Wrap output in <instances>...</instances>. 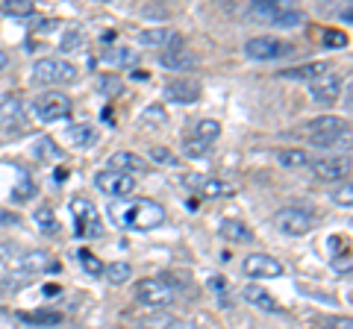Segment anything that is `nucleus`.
<instances>
[{"instance_id":"50","label":"nucleus","mask_w":353,"mask_h":329,"mask_svg":"<svg viewBox=\"0 0 353 329\" xmlns=\"http://www.w3.org/2000/svg\"><path fill=\"white\" fill-rule=\"evenodd\" d=\"M6 65H9V56H6V50H0V71H3Z\"/></svg>"},{"instance_id":"49","label":"nucleus","mask_w":353,"mask_h":329,"mask_svg":"<svg viewBox=\"0 0 353 329\" xmlns=\"http://www.w3.org/2000/svg\"><path fill=\"white\" fill-rule=\"evenodd\" d=\"M168 329H194V323H185V321H171Z\"/></svg>"},{"instance_id":"32","label":"nucleus","mask_w":353,"mask_h":329,"mask_svg":"<svg viewBox=\"0 0 353 329\" xmlns=\"http://www.w3.org/2000/svg\"><path fill=\"white\" fill-rule=\"evenodd\" d=\"M324 47H330V50L347 47V36L341 30H324Z\"/></svg>"},{"instance_id":"9","label":"nucleus","mask_w":353,"mask_h":329,"mask_svg":"<svg viewBox=\"0 0 353 329\" xmlns=\"http://www.w3.org/2000/svg\"><path fill=\"white\" fill-rule=\"evenodd\" d=\"M241 270H245V277L250 279H277L285 273L283 268V262H277L274 256L268 253H250L241 259Z\"/></svg>"},{"instance_id":"29","label":"nucleus","mask_w":353,"mask_h":329,"mask_svg":"<svg viewBox=\"0 0 353 329\" xmlns=\"http://www.w3.org/2000/svg\"><path fill=\"white\" fill-rule=\"evenodd\" d=\"M77 259H80L83 270H85V273H92V277H101V273H103V262L97 259V256L92 253V250L80 247V250H77Z\"/></svg>"},{"instance_id":"19","label":"nucleus","mask_w":353,"mask_h":329,"mask_svg":"<svg viewBox=\"0 0 353 329\" xmlns=\"http://www.w3.org/2000/svg\"><path fill=\"white\" fill-rule=\"evenodd\" d=\"M221 235H224L227 241H233V244H250L253 241V229L248 224L236 221V217H227V221H221Z\"/></svg>"},{"instance_id":"15","label":"nucleus","mask_w":353,"mask_h":329,"mask_svg":"<svg viewBox=\"0 0 353 329\" xmlns=\"http://www.w3.org/2000/svg\"><path fill=\"white\" fill-rule=\"evenodd\" d=\"M159 65L168 68L174 74H185V71H194L197 68V56L185 47H174V50H162L159 53Z\"/></svg>"},{"instance_id":"42","label":"nucleus","mask_w":353,"mask_h":329,"mask_svg":"<svg viewBox=\"0 0 353 329\" xmlns=\"http://www.w3.org/2000/svg\"><path fill=\"white\" fill-rule=\"evenodd\" d=\"M21 224V217L15 212H6V209H0V226H18Z\"/></svg>"},{"instance_id":"8","label":"nucleus","mask_w":353,"mask_h":329,"mask_svg":"<svg viewBox=\"0 0 353 329\" xmlns=\"http://www.w3.org/2000/svg\"><path fill=\"white\" fill-rule=\"evenodd\" d=\"M94 189L106 197L124 200V197H132V191H136V177L132 173H121V171H101L94 177Z\"/></svg>"},{"instance_id":"11","label":"nucleus","mask_w":353,"mask_h":329,"mask_svg":"<svg viewBox=\"0 0 353 329\" xmlns=\"http://www.w3.org/2000/svg\"><path fill=\"white\" fill-rule=\"evenodd\" d=\"M309 92H312V100L315 103H336L339 100V92H341V74L324 71L321 76H315V80L309 83Z\"/></svg>"},{"instance_id":"21","label":"nucleus","mask_w":353,"mask_h":329,"mask_svg":"<svg viewBox=\"0 0 353 329\" xmlns=\"http://www.w3.org/2000/svg\"><path fill=\"white\" fill-rule=\"evenodd\" d=\"M324 71H330L327 62H306V65H294V68L280 71V76H283V80H309V83H312L315 76H321Z\"/></svg>"},{"instance_id":"22","label":"nucleus","mask_w":353,"mask_h":329,"mask_svg":"<svg viewBox=\"0 0 353 329\" xmlns=\"http://www.w3.org/2000/svg\"><path fill=\"white\" fill-rule=\"evenodd\" d=\"M277 162L283 168L297 171V168H309V164H312V156L301 147H285V150H277Z\"/></svg>"},{"instance_id":"33","label":"nucleus","mask_w":353,"mask_h":329,"mask_svg":"<svg viewBox=\"0 0 353 329\" xmlns=\"http://www.w3.org/2000/svg\"><path fill=\"white\" fill-rule=\"evenodd\" d=\"M183 153L189 159H201V156L209 153V145H203V141H197V138H185L183 141Z\"/></svg>"},{"instance_id":"45","label":"nucleus","mask_w":353,"mask_h":329,"mask_svg":"<svg viewBox=\"0 0 353 329\" xmlns=\"http://www.w3.org/2000/svg\"><path fill=\"white\" fill-rule=\"evenodd\" d=\"M333 268H336L339 273H350V256H347V253H345V259L339 256V259L333 262Z\"/></svg>"},{"instance_id":"6","label":"nucleus","mask_w":353,"mask_h":329,"mask_svg":"<svg viewBox=\"0 0 353 329\" xmlns=\"http://www.w3.org/2000/svg\"><path fill=\"white\" fill-rule=\"evenodd\" d=\"M71 215H74V229H77L80 238L101 235V215H97V206L88 200V197H74Z\"/></svg>"},{"instance_id":"25","label":"nucleus","mask_w":353,"mask_h":329,"mask_svg":"<svg viewBox=\"0 0 353 329\" xmlns=\"http://www.w3.org/2000/svg\"><path fill=\"white\" fill-rule=\"evenodd\" d=\"M24 118V103H21L18 94H6L3 100H0V124H6V120H21Z\"/></svg>"},{"instance_id":"36","label":"nucleus","mask_w":353,"mask_h":329,"mask_svg":"<svg viewBox=\"0 0 353 329\" xmlns=\"http://www.w3.org/2000/svg\"><path fill=\"white\" fill-rule=\"evenodd\" d=\"M171 321H174V317L157 312V317H153V321H141V323H139V329H168V326H171Z\"/></svg>"},{"instance_id":"10","label":"nucleus","mask_w":353,"mask_h":329,"mask_svg":"<svg viewBox=\"0 0 353 329\" xmlns=\"http://www.w3.org/2000/svg\"><path fill=\"white\" fill-rule=\"evenodd\" d=\"M139 45L153 50H174V47H183V36L171 27H150L139 32Z\"/></svg>"},{"instance_id":"13","label":"nucleus","mask_w":353,"mask_h":329,"mask_svg":"<svg viewBox=\"0 0 353 329\" xmlns=\"http://www.w3.org/2000/svg\"><path fill=\"white\" fill-rule=\"evenodd\" d=\"M15 265L24 273H53V270H59V262L53 259L48 250H27V253H21L15 259Z\"/></svg>"},{"instance_id":"31","label":"nucleus","mask_w":353,"mask_h":329,"mask_svg":"<svg viewBox=\"0 0 353 329\" xmlns=\"http://www.w3.org/2000/svg\"><path fill=\"white\" fill-rule=\"evenodd\" d=\"M36 226L41 229V233H57V229H59V224H57V217H53L50 206H39V212H36Z\"/></svg>"},{"instance_id":"24","label":"nucleus","mask_w":353,"mask_h":329,"mask_svg":"<svg viewBox=\"0 0 353 329\" xmlns=\"http://www.w3.org/2000/svg\"><path fill=\"white\" fill-rule=\"evenodd\" d=\"M192 138L197 141H203V145H212V141L221 136V124L212 118H201V120H194V127H192Z\"/></svg>"},{"instance_id":"39","label":"nucleus","mask_w":353,"mask_h":329,"mask_svg":"<svg viewBox=\"0 0 353 329\" xmlns=\"http://www.w3.org/2000/svg\"><path fill=\"white\" fill-rule=\"evenodd\" d=\"M97 89L106 92V94H118L121 92V80H115V76H101V80H97Z\"/></svg>"},{"instance_id":"44","label":"nucleus","mask_w":353,"mask_h":329,"mask_svg":"<svg viewBox=\"0 0 353 329\" xmlns=\"http://www.w3.org/2000/svg\"><path fill=\"white\" fill-rule=\"evenodd\" d=\"M145 18H168V9H159V6H145L141 9Z\"/></svg>"},{"instance_id":"40","label":"nucleus","mask_w":353,"mask_h":329,"mask_svg":"<svg viewBox=\"0 0 353 329\" xmlns=\"http://www.w3.org/2000/svg\"><path fill=\"white\" fill-rule=\"evenodd\" d=\"M30 197H32V182H30V177L24 173L21 182H18V189H15V200H30Z\"/></svg>"},{"instance_id":"48","label":"nucleus","mask_w":353,"mask_h":329,"mask_svg":"<svg viewBox=\"0 0 353 329\" xmlns=\"http://www.w3.org/2000/svg\"><path fill=\"white\" fill-rule=\"evenodd\" d=\"M153 159L157 162H171V153L168 150H153Z\"/></svg>"},{"instance_id":"27","label":"nucleus","mask_w":353,"mask_h":329,"mask_svg":"<svg viewBox=\"0 0 353 329\" xmlns=\"http://www.w3.org/2000/svg\"><path fill=\"white\" fill-rule=\"evenodd\" d=\"M103 62L121 65V68H130V65L139 62V53L130 50V47H109V50H103Z\"/></svg>"},{"instance_id":"37","label":"nucleus","mask_w":353,"mask_h":329,"mask_svg":"<svg viewBox=\"0 0 353 329\" xmlns=\"http://www.w3.org/2000/svg\"><path fill=\"white\" fill-rule=\"evenodd\" d=\"M18 259V247L12 241H0V265H6V262H15Z\"/></svg>"},{"instance_id":"20","label":"nucleus","mask_w":353,"mask_h":329,"mask_svg":"<svg viewBox=\"0 0 353 329\" xmlns=\"http://www.w3.org/2000/svg\"><path fill=\"white\" fill-rule=\"evenodd\" d=\"M345 129H347V124L339 115H321V118H315L306 124L309 136H330V133H345Z\"/></svg>"},{"instance_id":"43","label":"nucleus","mask_w":353,"mask_h":329,"mask_svg":"<svg viewBox=\"0 0 353 329\" xmlns=\"http://www.w3.org/2000/svg\"><path fill=\"white\" fill-rule=\"evenodd\" d=\"M333 200H336V203H341L345 209H350V185H345L341 191H336V194H333Z\"/></svg>"},{"instance_id":"26","label":"nucleus","mask_w":353,"mask_h":329,"mask_svg":"<svg viewBox=\"0 0 353 329\" xmlns=\"http://www.w3.org/2000/svg\"><path fill=\"white\" fill-rule=\"evenodd\" d=\"M271 24H277V27H283V30H294V27H301V24H303V12H297V9L280 3L277 15L271 18Z\"/></svg>"},{"instance_id":"2","label":"nucleus","mask_w":353,"mask_h":329,"mask_svg":"<svg viewBox=\"0 0 353 329\" xmlns=\"http://www.w3.org/2000/svg\"><path fill=\"white\" fill-rule=\"evenodd\" d=\"M315 224H318V212L312 209V206H306V203L283 206V209L274 215V226H277L283 235H294V238L312 233Z\"/></svg>"},{"instance_id":"38","label":"nucleus","mask_w":353,"mask_h":329,"mask_svg":"<svg viewBox=\"0 0 353 329\" xmlns=\"http://www.w3.org/2000/svg\"><path fill=\"white\" fill-rule=\"evenodd\" d=\"M145 120H148V124H165V120H168V115H165L162 106H148V109H145Z\"/></svg>"},{"instance_id":"18","label":"nucleus","mask_w":353,"mask_h":329,"mask_svg":"<svg viewBox=\"0 0 353 329\" xmlns=\"http://www.w3.org/2000/svg\"><path fill=\"white\" fill-rule=\"evenodd\" d=\"M189 185H197V191H201L203 197H209V200H218V197H227V194H233V189L224 182V180H215V177H189L185 180Z\"/></svg>"},{"instance_id":"17","label":"nucleus","mask_w":353,"mask_h":329,"mask_svg":"<svg viewBox=\"0 0 353 329\" xmlns=\"http://www.w3.org/2000/svg\"><path fill=\"white\" fill-rule=\"evenodd\" d=\"M245 300L253 306V309H259V312H280V303L271 297V291H265L262 285H245Z\"/></svg>"},{"instance_id":"4","label":"nucleus","mask_w":353,"mask_h":329,"mask_svg":"<svg viewBox=\"0 0 353 329\" xmlns=\"http://www.w3.org/2000/svg\"><path fill=\"white\" fill-rule=\"evenodd\" d=\"M136 300L153 312H165L176 303V288L165 279H141L136 285Z\"/></svg>"},{"instance_id":"28","label":"nucleus","mask_w":353,"mask_h":329,"mask_svg":"<svg viewBox=\"0 0 353 329\" xmlns=\"http://www.w3.org/2000/svg\"><path fill=\"white\" fill-rule=\"evenodd\" d=\"M103 273H106L109 285H124L132 277V265H130V262H109V265L103 268Z\"/></svg>"},{"instance_id":"12","label":"nucleus","mask_w":353,"mask_h":329,"mask_svg":"<svg viewBox=\"0 0 353 329\" xmlns=\"http://www.w3.org/2000/svg\"><path fill=\"white\" fill-rule=\"evenodd\" d=\"M162 94H165V100H168V103L189 106V103H194V100H201V83L180 76V80H171L168 85H165Z\"/></svg>"},{"instance_id":"46","label":"nucleus","mask_w":353,"mask_h":329,"mask_svg":"<svg viewBox=\"0 0 353 329\" xmlns=\"http://www.w3.org/2000/svg\"><path fill=\"white\" fill-rule=\"evenodd\" d=\"M339 18H341V24H345V27H350V21H353V6L347 3V6L339 12Z\"/></svg>"},{"instance_id":"47","label":"nucleus","mask_w":353,"mask_h":329,"mask_svg":"<svg viewBox=\"0 0 353 329\" xmlns=\"http://www.w3.org/2000/svg\"><path fill=\"white\" fill-rule=\"evenodd\" d=\"M209 285H212L215 291H227V282L221 279V277H212V279H209Z\"/></svg>"},{"instance_id":"41","label":"nucleus","mask_w":353,"mask_h":329,"mask_svg":"<svg viewBox=\"0 0 353 329\" xmlns=\"http://www.w3.org/2000/svg\"><path fill=\"white\" fill-rule=\"evenodd\" d=\"M27 321H32V323H59V315H57V312H44V315L27 317Z\"/></svg>"},{"instance_id":"30","label":"nucleus","mask_w":353,"mask_h":329,"mask_svg":"<svg viewBox=\"0 0 353 329\" xmlns=\"http://www.w3.org/2000/svg\"><path fill=\"white\" fill-rule=\"evenodd\" d=\"M0 9H3L6 15H21L24 18V15L36 12V3H32V0H3V6Z\"/></svg>"},{"instance_id":"3","label":"nucleus","mask_w":353,"mask_h":329,"mask_svg":"<svg viewBox=\"0 0 353 329\" xmlns=\"http://www.w3.org/2000/svg\"><path fill=\"white\" fill-rule=\"evenodd\" d=\"M77 65H71L68 59H57V56H48V59H39L32 65V83L36 85H71L77 83Z\"/></svg>"},{"instance_id":"34","label":"nucleus","mask_w":353,"mask_h":329,"mask_svg":"<svg viewBox=\"0 0 353 329\" xmlns=\"http://www.w3.org/2000/svg\"><path fill=\"white\" fill-rule=\"evenodd\" d=\"M280 3H268V0H256V3H250V15H259V18H274L277 15Z\"/></svg>"},{"instance_id":"14","label":"nucleus","mask_w":353,"mask_h":329,"mask_svg":"<svg viewBox=\"0 0 353 329\" xmlns=\"http://www.w3.org/2000/svg\"><path fill=\"white\" fill-rule=\"evenodd\" d=\"M312 171H315V177L318 180H324V182H339V180H347V173H350V159L345 156H333V159H318L312 162Z\"/></svg>"},{"instance_id":"7","label":"nucleus","mask_w":353,"mask_h":329,"mask_svg":"<svg viewBox=\"0 0 353 329\" xmlns=\"http://www.w3.org/2000/svg\"><path fill=\"white\" fill-rule=\"evenodd\" d=\"M292 50H294V45H289V41H280L274 36H256V39L245 41V56L256 59V62H271V59L289 56Z\"/></svg>"},{"instance_id":"1","label":"nucleus","mask_w":353,"mask_h":329,"mask_svg":"<svg viewBox=\"0 0 353 329\" xmlns=\"http://www.w3.org/2000/svg\"><path fill=\"white\" fill-rule=\"evenodd\" d=\"M165 217H168L165 206L148 200V197H136V200H127L115 209V221L124 229H132V233H150V229L165 224Z\"/></svg>"},{"instance_id":"5","label":"nucleus","mask_w":353,"mask_h":329,"mask_svg":"<svg viewBox=\"0 0 353 329\" xmlns=\"http://www.w3.org/2000/svg\"><path fill=\"white\" fill-rule=\"evenodd\" d=\"M32 115H36L41 124H53V120H65L71 115V97L53 89V92H44L32 100Z\"/></svg>"},{"instance_id":"16","label":"nucleus","mask_w":353,"mask_h":329,"mask_svg":"<svg viewBox=\"0 0 353 329\" xmlns=\"http://www.w3.org/2000/svg\"><path fill=\"white\" fill-rule=\"evenodd\" d=\"M106 171H121V173H132V171H150L148 162L139 156V153H130V150H118L109 156L106 162Z\"/></svg>"},{"instance_id":"23","label":"nucleus","mask_w":353,"mask_h":329,"mask_svg":"<svg viewBox=\"0 0 353 329\" xmlns=\"http://www.w3.org/2000/svg\"><path fill=\"white\" fill-rule=\"evenodd\" d=\"M68 141L74 147H94L97 145V129L88 124H74L68 127Z\"/></svg>"},{"instance_id":"35","label":"nucleus","mask_w":353,"mask_h":329,"mask_svg":"<svg viewBox=\"0 0 353 329\" xmlns=\"http://www.w3.org/2000/svg\"><path fill=\"white\" fill-rule=\"evenodd\" d=\"M62 50H83V36H80V32H77V30H68V32H65V36H62Z\"/></svg>"}]
</instances>
